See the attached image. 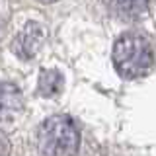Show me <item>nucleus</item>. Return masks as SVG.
Instances as JSON below:
<instances>
[{"mask_svg": "<svg viewBox=\"0 0 156 156\" xmlns=\"http://www.w3.org/2000/svg\"><path fill=\"white\" fill-rule=\"evenodd\" d=\"M111 57L117 74L127 80L146 76L154 65V55L148 39L136 31H127L117 39Z\"/></svg>", "mask_w": 156, "mask_h": 156, "instance_id": "obj_1", "label": "nucleus"}, {"mask_svg": "<svg viewBox=\"0 0 156 156\" xmlns=\"http://www.w3.org/2000/svg\"><path fill=\"white\" fill-rule=\"evenodd\" d=\"M43 39H45L43 27L35 22H27L23 26V29L16 35V39H14L12 49L20 58H33L39 53V49H41Z\"/></svg>", "mask_w": 156, "mask_h": 156, "instance_id": "obj_3", "label": "nucleus"}, {"mask_svg": "<svg viewBox=\"0 0 156 156\" xmlns=\"http://www.w3.org/2000/svg\"><path fill=\"white\" fill-rule=\"evenodd\" d=\"M10 152V139L0 131V156H8Z\"/></svg>", "mask_w": 156, "mask_h": 156, "instance_id": "obj_7", "label": "nucleus"}, {"mask_svg": "<svg viewBox=\"0 0 156 156\" xmlns=\"http://www.w3.org/2000/svg\"><path fill=\"white\" fill-rule=\"evenodd\" d=\"M23 109L22 90L12 82H0V121H12Z\"/></svg>", "mask_w": 156, "mask_h": 156, "instance_id": "obj_4", "label": "nucleus"}, {"mask_svg": "<svg viewBox=\"0 0 156 156\" xmlns=\"http://www.w3.org/2000/svg\"><path fill=\"white\" fill-rule=\"evenodd\" d=\"M80 133L68 115H53L37 131V150L41 156H76Z\"/></svg>", "mask_w": 156, "mask_h": 156, "instance_id": "obj_2", "label": "nucleus"}, {"mask_svg": "<svg viewBox=\"0 0 156 156\" xmlns=\"http://www.w3.org/2000/svg\"><path fill=\"white\" fill-rule=\"evenodd\" d=\"M111 14L123 22H136L146 14L148 0H105Z\"/></svg>", "mask_w": 156, "mask_h": 156, "instance_id": "obj_5", "label": "nucleus"}, {"mask_svg": "<svg viewBox=\"0 0 156 156\" xmlns=\"http://www.w3.org/2000/svg\"><path fill=\"white\" fill-rule=\"evenodd\" d=\"M62 74L58 70H43L39 76V94L43 98H55L62 92Z\"/></svg>", "mask_w": 156, "mask_h": 156, "instance_id": "obj_6", "label": "nucleus"}, {"mask_svg": "<svg viewBox=\"0 0 156 156\" xmlns=\"http://www.w3.org/2000/svg\"><path fill=\"white\" fill-rule=\"evenodd\" d=\"M37 2H41V4H51V2H57V0H37Z\"/></svg>", "mask_w": 156, "mask_h": 156, "instance_id": "obj_8", "label": "nucleus"}]
</instances>
